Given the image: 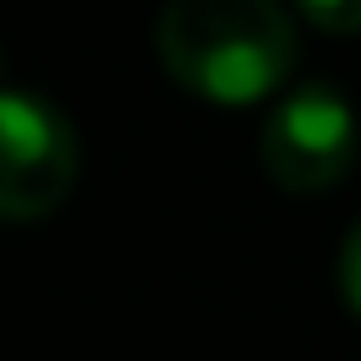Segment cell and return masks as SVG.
I'll list each match as a JSON object with an SVG mask.
<instances>
[{
  "instance_id": "obj_1",
  "label": "cell",
  "mask_w": 361,
  "mask_h": 361,
  "mask_svg": "<svg viewBox=\"0 0 361 361\" xmlns=\"http://www.w3.org/2000/svg\"><path fill=\"white\" fill-rule=\"evenodd\" d=\"M152 39L169 79L220 107L271 96L299 56L282 0H169Z\"/></svg>"
},
{
  "instance_id": "obj_2",
  "label": "cell",
  "mask_w": 361,
  "mask_h": 361,
  "mask_svg": "<svg viewBox=\"0 0 361 361\" xmlns=\"http://www.w3.org/2000/svg\"><path fill=\"white\" fill-rule=\"evenodd\" d=\"M79 180L73 118L39 90H0V220L28 226L68 203Z\"/></svg>"
},
{
  "instance_id": "obj_3",
  "label": "cell",
  "mask_w": 361,
  "mask_h": 361,
  "mask_svg": "<svg viewBox=\"0 0 361 361\" xmlns=\"http://www.w3.org/2000/svg\"><path fill=\"white\" fill-rule=\"evenodd\" d=\"M259 164L282 192H327L355 164V113L333 85H299L288 90L265 130H259Z\"/></svg>"
},
{
  "instance_id": "obj_4",
  "label": "cell",
  "mask_w": 361,
  "mask_h": 361,
  "mask_svg": "<svg viewBox=\"0 0 361 361\" xmlns=\"http://www.w3.org/2000/svg\"><path fill=\"white\" fill-rule=\"evenodd\" d=\"M338 299L350 305V316L361 322V220L344 231L338 243Z\"/></svg>"
},
{
  "instance_id": "obj_5",
  "label": "cell",
  "mask_w": 361,
  "mask_h": 361,
  "mask_svg": "<svg viewBox=\"0 0 361 361\" xmlns=\"http://www.w3.org/2000/svg\"><path fill=\"white\" fill-rule=\"evenodd\" d=\"M327 34H361V0H293Z\"/></svg>"
}]
</instances>
